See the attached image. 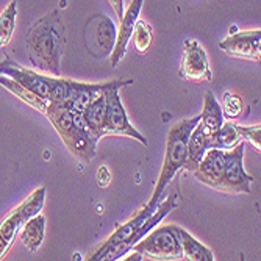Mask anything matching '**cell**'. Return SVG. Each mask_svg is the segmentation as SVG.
I'll return each instance as SVG.
<instances>
[{
    "mask_svg": "<svg viewBox=\"0 0 261 261\" xmlns=\"http://www.w3.org/2000/svg\"><path fill=\"white\" fill-rule=\"evenodd\" d=\"M27 52L35 69L60 75L64 52V25L58 10L42 16L27 35Z\"/></svg>",
    "mask_w": 261,
    "mask_h": 261,
    "instance_id": "6da1fadb",
    "label": "cell"
},
{
    "mask_svg": "<svg viewBox=\"0 0 261 261\" xmlns=\"http://www.w3.org/2000/svg\"><path fill=\"white\" fill-rule=\"evenodd\" d=\"M42 114L50 121L66 147L79 160L89 163L96 156L97 139L88 130L82 113L72 111L63 105L49 102Z\"/></svg>",
    "mask_w": 261,
    "mask_h": 261,
    "instance_id": "7a4b0ae2",
    "label": "cell"
},
{
    "mask_svg": "<svg viewBox=\"0 0 261 261\" xmlns=\"http://www.w3.org/2000/svg\"><path fill=\"white\" fill-rule=\"evenodd\" d=\"M200 122V114L191 119H183L174 124L168 133V141H166V152H164V161L163 168L158 177V181L155 185L153 194L149 200V206L156 208L160 205L161 196L164 194V189L171 183V180L175 177V174L185 166L186 161V147H188V138L194 130V127Z\"/></svg>",
    "mask_w": 261,
    "mask_h": 261,
    "instance_id": "3957f363",
    "label": "cell"
},
{
    "mask_svg": "<svg viewBox=\"0 0 261 261\" xmlns=\"http://www.w3.org/2000/svg\"><path fill=\"white\" fill-rule=\"evenodd\" d=\"M44 202H45V188L41 186L20 205L13 208L2 219V222H0V259L8 253V250L14 244L23 224L30 218L36 216L38 213H41V210L44 208Z\"/></svg>",
    "mask_w": 261,
    "mask_h": 261,
    "instance_id": "277c9868",
    "label": "cell"
},
{
    "mask_svg": "<svg viewBox=\"0 0 261 261\" xmlns=\"http://www.w3.org/2000/svg\"><path fill=\"white\" fill-rule=\"evenodd\" d=\"M133 250L141 253L142 258L150 259H181V243H180V227L168 224L152 228L144 238H141Z\"/></svg>",
    "mask_w": 261,
    "mask_h": 261,
    "instance_id": "5b68a950",
    "label": "cell"
},
{
    "mask_svg": "<svg viewBox=\"0 0 261 261\" xmlns=\"http://www.w3.org/2000/svg\"><path fill=\"white\" fill-rule=\"evenodd\" d=\"M133 80H116L110 88L105 89V103H107V113H105V135H117V136H127L135 138L141 144H147V139L142 136L130 122L127 111L122 105L119 89L124 86L132 85Z\"/></svg>",
    "mask_w": 261,
    "mask_h": 261,
    "instance_id": "8992f818",
    "label": "cell"
},
{
    "mask_svg": "<svg viewBox=\"0 0 261 261\" xmlns=\"http://www.w3.org/2000/svg\"><path fill=\"white\" fill-rule=\"evenodd\" d=\"M244 147L246 141H240L233 149L224 152V177L221 183L222 193L230 194H250V183L253 177L244 171Z\"/></svg>",
    "mask_w": 261,
    "mask_h": 261,
    "instance_id": "52a82bcc",
    "label": "cell"
},
{
    "mask_svg": "<svg viewBox=\"0 0 261 261\" xmlns=\"http://www.w3.org/2000/svg\"><path fill=\"white\" fill-rule=\"evenodd\" d=\"M85 42L88 52L96 58L111 55L116 42V27L110 17L97 14L92 17L85 29Z\"/></svg>",
    "mask_w": 261,
    "mask_h": 261,
    "instance_id": "ba28073f",
    "label": "cell"
},
{
    "mask_svg": "<svg viewBox=\"0 0 261 261\" xmlns=\"http://www.w3.org/2000/svg\"><path fill=\"white\" fill-rule=\"evenodd\" d=\"M180 77L194 83L213 80V72L208 63V57L202 49V45L196 39H186L183 44Z\"/></svg>",
    "mask_w": 261,
    "mask_h": 261,
    "instance_id": "9c48e42d",
    "label": "cell"
},
{
    "mask_svg": "<svg viewBox=\"0 0 261 261\" xmlns=\"http://www.w3.org/2000/svg\"><path fill=\"white\" fill-rule=\"evenodd\" d=\"M221 49L233 57L243 60L259 61L261 57V30H247L227 36L219 42Z\"/></svg>",
    "mask_w": 261,
    "mask_h": 261,
    "instance_id": "30bf717a",
    "label": "cell"
},
{
    "mask_svg": "<svg viewBox=\"0 0 261 261\" xmlns=\"http://www.w3.org/2000/svg\"><path fill=\"white\" fill-rule=\"evenodd\" d=\"M2 74L13 79L16 83H19L20 86H23L30 92H33L35 96H38L44 100H49L54 77H49L45 74H39V72H35V70L25 69V67L19 66L16 61H11L2 70Z\"/></svg>",
    "mask_w": 261,
    "mask_h": 261,
    "instance_id": "8fae6325",
    "label": "cell"
},
{
    "mask_svg": "<svg viewBox=\"0 0 261 261\" xmlns=\"http://www.w3.org/2000/svg\"><path fill=\"white\" fill-rule=\"evenodd\" d=\"M142 4H144V0H132L128 8L124 10V14L121 17L119 30L116 32V42H114V47H113V52L110 55V61H111L113 67H116L117 64L121 63V60L125 57L127 47H128L130 41H132V33H133V29H135V23L139 19Z\"/></svg>",
    "mask_w": 261,
    "mask_h": 261,
    "instance_id": "7c38bea8",
    "label": "cell"
},
{
    "mask_svg": "<svg viewBox=\"0 0 261 261\" xmlns=\"http://www.w3.org/2000/svg\"><path fill=\"white\" fill-rule=\"evenodd\" d=\"M224 152L221 149H208L203 155V158L200 160L197 169L194 171L196 178L215 189H221V183H222V177H224V164H225V158H224Z\"/></svg>",
    "mask_w": 261,
    "mask_h": 261,
    "instance_id": "4fadbf2b",
    "label": "cell"
},
{
    "mask_svg": "<svg viewBox=\"0 0 261 261\" xmlns=\"http://www.w3.org/2000/svg\"><path fill=\"white\" fill-rule=\"evenodd\" d=\"M206 150H208V133L203 128V125L199 122L188 138L186 161H185L183 169L194 172Z\"/></svg>",
    "mask_w": 261,
    "mask_h": 261,
    "instance_id": "5bb4252c",
    "label": "cell"
},
{
    "mask_svg": "<svg viewBox=\"0 0 261 261\" xmlns=\"http://www.w3.org/2000/svg\"><path fill=\"white\" fill-rule=\"evenodd\" d=\"M105 113H107V103H105V91L94 99L83 111V121L88 127V130L94 135L97 141L105 136Z\"/></svg>",
    "mask_w": 261,
    "mask_h": 261,
    "instance_id": "9a60e30c",
    "label": "cell"
},
{
    "mask_svg": "<svg viewBox=\"0 0 261 261\" xmlns=\"http://www.w3.org/2000/svg\"><path fill=\"white\" fill-rule=\"evenodd\" d=\"M44 234H45V216H42L41 213L30 218L19 231L22 244L30 252H36L42 246Z\"/></svg>",
    "mask_w": 261,
    "mask_h": 261,
    "instance_id": "2e32d148",
    "label": "cell"
},
{
    "mask_svg": "<svg viewBox=\"0 0 261 261\" xmlns=\"http://www.w3.org/2000/svg\"><path fill=\"white\" fill-rule=\"evenodd\" d=\"M200 124L206 133H213L224 124V113L221 103L213 96L211 91H206L203 96V110L200 113Z\"/></svg>",
    "mask_w": 261,
    "mask_h": 261,
    "instance_id": "e0dca14e",
    "label": "cell"
},
{
    "mask_svg": "<svg viewBox=\"0 0 261 261\" xmlns=\"http://www.w3.org/2000/svg\"><path fill=\"white\" fill-rule=\"evenodd\" d=\"M240 141H243V138L240 132L236 130V125L231 122H224L221 128H218L213 133H208V149L230 150L238 144Z\"/></svg>",
    "mask_w": 261,
    "mask_h": 261,
    "instance_id": "ac0fdd59",
    "label": "cell"
},
{
    "mask_svg": "<svg viewBox=\"0 0 261 261\" xmlns=\"http://www.w3.org/2000/svg\"><path fill=\"white\" fill-rule=\"evenodd\" d=\"M180 243H181V252L183 258L189 261H215L213 252L203 246L200 241H197L194 236L189 234L186 230L180 227Z\"/></svg>",
    "mask_w": 261,
    "mask_h": 261,
    "instance_id": "d6986e66",
    "label": "cell"
},
{
    "mask_svg": "<svg viewBox=\"0 0 261 261\" xmlns=\"http://www.w3.org/2000/svg\"><path fill=\"white\" fill-rule=\"evenodd\" d=\"M16 16H17V2L8 4V7L0 14V47L10 44L14 29H16Z\"/></svg>",
    "mask_w": 261,
    "mask_h": 261,
    "instance_id": "ffe728a7",
    "label": "cell"
},
{
    "mask_svg": "<svg viewBox=\"0 0 261 261\" xmlns=\"http://www.w3.org/2000/svg\"><path fill=\"white\" fill-rule=\"evenodd\" d=\"M132 38H133L135 49L139 54H146L149 50L150 44H152V27L149 25V23H146L144 20L138 19L135 23Z\"/></svg>",
    "mask_w": 261,
    "mask_h": 261,
    "instance_id": "44dd1931",
    "label": "cell"
},
{
    "mask_svg": "<svg viewBox=\"0 0 261 261\" xmlns=\"http://www.w3.org/2000/svg\"><path fill=\"white\" fill-rule=\"evenodd\" d=\"M243 100L241 97L234 96L231 92L224 94V102H222V113L228 117V119H236L243 113Z\"/></svg>",
    "mask_w": 261,
    "mask_h": 261,
    "instance_id": "7402d4cb",
    "label": "cell"
},
{
    "mask_svg": "<svg viewBox=\"0 0 261 261\" xmlns=\"http://www.w3.org/2000/svg\"><path fill=\"white\" fill-rule=\"evenodd\" d=\"M236 130L240 132L241 138L250 144L259 152V132H261V127L259 124L258 125H253V127H241V125H236Z\"/></svg>",
    "mask_w": 261,
    "mask_h": 261,
    "instance_id": "603a6c76",
    "label": "cell"
},
{
    "mask_svg": "<svg viewBox=\"0 0 261 261\" xmlns=\"http://www.w3.org/2000/svg\"><path fill=\"white\" fill-rule=\"evenodd\" d=\"M110 180H111L110 171L105 168V166H102V168L99 169V172H97V183H99V186H102V188L108 186Z\"/></svg>",
    "mask_w": 261,
    "mask_h": 261,
    "instance_id": "cb8c5ba5",
    "label": "cell"
},
{
    "mask_svg": "<svg viewBox=\"0 0 261 261\" xmlns=\"http://www.w3.org/2000/svg\"><path fill=\"white\" fill-rule=\"evenodd\" d=\"M110 2V5H111V8L114 10V13H116V16L117 17H122V14H124V0H108Z\"/></svg>",
    "mask_w": 261,
    "mask_h": 261,
    "instance_id": "d4e9b609",
    "label": "cell"
},
{
    "mask_svg": "<svg viewBox=\"0 0 261 261\" xmlns=\"http://www.w3.org/2000/svg\"><path fill=\"white\" fill-rule=\"evenodd\" d=\"M11 61H13L11 58H5L4 61H0V74H2V70H4V69H5V67H7V66L11 63Z\"/></svg>",
    "mask_w": 261,
    "mask_h": 261,
    "instance_id": "484cf974",
    "label": "cell"
}]
</instances>
